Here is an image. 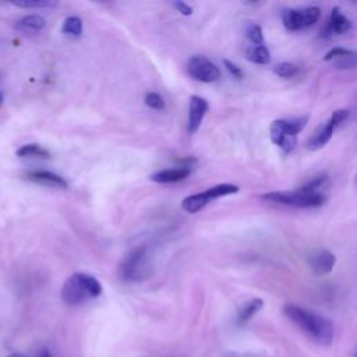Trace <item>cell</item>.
<instances>
[{
    "label": "cell",
    "mask_w": 357,
    "mask_h": 357,
    "mask_svg": "<svg viewBox=\"0 0 357 357\" xmlns=\"http://www.w3.org/2000/svg\"><path fill=\"white\" fill-rule=\"evenodd\" d=\"M336 257L328 250H318L310 257V266L317 275H326L332 271Z\"/></svg>",
    "instance_id": "12"
},
{
    "label": "cell",
    "mask_w": 357,
    "mask_h": 357,
    "mask_svg": "<svg viewBox=\"0 0 357 357\" xmlns=\"http://www.w3.org/2000/svg\"><path fill=\"white\" fill-rule=\"evenodd\" d=\"M6 357H26V356H24L22 353H17V351H15V353H10V354H7Z\"/></svg>",
    "instance_id": "29"
},
{
    "label": "cell",
    "mask_w": 357,
    "mask_h": 357,
    "mask_svg": "<svg viewBox=\"0 0 357 357\" xmlns=\"http://www.w3.org/2000/svg\"><path fill=\"white\" fill-rule=\"evenodd\" d=\"M321 15V10L318 7H307L301 10L296 8H284L282 10V21L286 29L289 31H300L314 25Z\"/></svg>",
    "instance_id": "7"
},
{
    "label": "cell",
    "mask_w": 357,
    "mask_h": 357,
    "mask_svg": "<svg viewBox=\"0 0 357 357\" xmlns=\"http://www.w3.org/2000/svg\"><path fill=\"white\" fill-rule=\"evenodd\" d=\"M209 109L208 102L197 95H192L190 98L188 103V123H187V131L188 134H195Z\"/></svg>",
    "instance_id": "9"
},
{
    "label": "cell",
    "mask_w": 357,
    "mask_h": 357,
    "mask_svg": "<svg viewBox=\"0 0 357 357\" xmlns=\"http://www.w3.org/2000/svg\"><path fill=\"white\" fill-rule=\"evenodd\" d=\"M187 70L188 74L199 82H215L219 79L220 77V71L216 67V64H213L211 60H208L205 56L201 54H195L192 57H190L188 63H187Z\"/></svg>",
    "instance_id": "8"
},
{
    "label": "cell",
    "mask_w": 357,
    "mask_h": 357,
    "mask_svg": "<svg viewBox=\"0 0 357 357\" xmlns=\"http://www.w3.org/2000/svg\"><path fill=\"white\" fill-rule=\"evenodd\" d=\"M223 64H225L226 70L230 73L231 77H234V78H237V79H241V78H243V71H241L240 67H237L234 63H231L230 60L225 59V60H223Z\"/></svg>",
    "instance_id": "26"
},
{
    "label": "cell",
    "mask_w": 357,
    "mask_h": 357,
    "mask_svg": "<svg viewBox=\"0 0 357 357\" xmlns=\"http://www.w3.org/2000/svg\"><path fill=\"white\" fill-rule=\"evenodd\" d=\"M326 176L325 174H318L311 177L310 180H307L304 184H301V187L297 188V191L304 192V194H314V192H319V188L322 185H325L326 183Z\"/></svg>",
    "instance_id": "19"
},
{
    "label": "cell",
    "mask_w": 357,
    "mask_h": 357,
    "mask_svg": "<svg viewBox=\"0 0 357 357\" xmlns=\"http://www.w3.org/2000/svg\"><path fill=\"white\" fill-rule=\"evenodd\" d=\"M273 73L282 78H291L294 77L297 73H298V67L293 63H287V61H283V63H279L273 67Z\"/></svg>",
    "instance_id": "22"
},
{
    "label": "cell",
    "mask_w": 357,
    "mask_h": 357,
    "mask_svg": "<svg viewBox=\"0 0 357 357\" xmlns=\"http://www.w3.org/2000/svg\"><path fill=\"white\" fill-rule=\"evenodd\" d=\"M308 116L284 120L278 119L271 124V139L278 145L284 153H289L294 149L297 144V134L305 127Z\"/></svg>",
    "instance_id": "4"
},
{
    "label": "cell",
    "mask_w": 357,
    "mask_h": 357,
    "mask_svg": "<svg viewBox=\"0 0 357 357\" xmlns=\"http://www.w3.org/2000/svg\"><path fill=\"white\" fill-rule=\"evenodd\" d=\"M350 28H351L350 20L342 13V10L339 7H333L331 11L329 22H328L325 31H322V33L325 32V35H328V33L340 35V33H346Z\"/></svg>",
    "instance_id": "13"
},
{
    "label": "cell",
    "mask_w": 357,
    "mask_h": 357,
    "mask_svg": "<svg viewBox=\"0 0 357 357\" xmlns=\"http://www.w3.org/2000/svg\"><path fill=\"white\" fill-rule=\"evenodd\" d=\"M238 190L240 188L234 184H229V183L218 184L215 187L208 188L204 192H198V194H192V195L185 197L181 202V208L188 213H195V212L201 211L211 201H213L216 198H220V197H225V195L236 194V192H238Z\"/></svg>",
    "instance_id": "6"
},
{
    "label": "cell",
    "mask_w": 357,
    "mask_h": 357,
    "mask_svg": "<svg viewBox=\"0 0 357 357\" xmlns=\"http://www.w3.org/2000/svg\"><path fill=\"white\" fill-rule=\"evenodd\" d=\"M247 59L255 64H268L271 61V53L266 46H254L247 52Z\"/></svg>",
    "instance_id": "18"
},
{
    "label": "cell",
    "mask_w": 357,
    "mask_h": 357,
    "mask_svg": "<svg viewBox=\"0 0 357 357\" xmlns=\"http://www.w3.org/2000/svg\"><path fill=\"white\" fill-rule=\"evenodd\" d=\"M336 123L333 121V119L331 117L325 124H321L315 132L310 137V139L307 141V148L310 151H318L321 148H324L332 138L333 131L336 128Z\"/></svg>",
    "instance_id": "10"
},
{
    "label": "cell",
    "mask_w": 357,
    "mask_h": 357,
    "mask_svg": "<svg viewBox=\"0 0 357 357\" xmlns=\"http://www.w3.org/2000/svg\"><path fill=\"white\" fill-rule=\"evenodd\" d=\"M102 294L99 280L88 273H73L61 287V298L67 305H81Z\"/></svg>",
    "instance_id": "2"
},
{
    "label": "cell",
    "mask_w": 357,
    "mask_h": 357,
    "mask_svg": "<svg viewBox=\"0 0 357 357\" xmlns=\"http://www.w3.org/2000/svg\"><path fill=\"white\" fill-rule=\"evenodd\" d=\"M261 198L269 202L275 204H283V205H290V206H297V208H314V206H321L325 204V195L321 192H314V194H304L300 191H272L262 194Z\"/></svg>",
    "instance_id": "5"
},
{
    "label": "cell",
    "mask_w": 357,
    "mask_h": 357,
    "mask_svg": "<svg viewBox=\"0 0 357 357\" xmlns=\"http://www.w3.org/2000/svg\"><path fill=\"white\" fill-rule=\"evenodd\" d=\"M61 31L63 33L71 35V36H79L82 33V21L81 18L71 15L67 17L61 25Z\"/></svg>",
    "instance_id": "20"
},
{
    "label": "cell",
    "mask_w": 357,
    "mask_h": 357,
    "mask_svg": "<svg viewBox=\"0 0 357 357\" xmlns=\"http://www.w3.org/2000/svg\"><path fill=\"white\" fill-rule=\"evenodd\" d=\"M353 53H354L353 50H349V49H344V47H333V49H331V50L324 56V60H325V61H331V60H336V59H340V57L350 56V54H353Z\"/></svg>",
    "instance_id": "25"
},
{
    "label": "cell",
    "mask_w": 357,
    "mask_h": 357,
    "mask_svg": "<svg viewBox=\"0 0 357 357\" xmlns=\"http://www.w3.org/2000/svg\"><path fill=\"white\" fill-rule=\"evenodd\" d=\"M45 18L38 15V14H31V15H25L21 20L17 21L15 28L20 31H25V32H36L45 28Z\"/></svg>",
    "instance_id": "15"
},
{
    "label": "cell",
    "mask_w": 357,
    "mask_h": 357,
    "mask_svg": "<svg viewBox=\"0 0 357 357\" xmlns=\"http://www.w3.org/2000/svg\"><path fill=\"white\" fill-rule=\"evenodd\" d=\"M283 314L312 342L321 346H329L333 342L335 329L328 318L296 304H286Z\"/></svg>",
    "instance_id": "1"
},
{
    "label": "cell",
    "mask_w": 357,
    "mask_h": 357,
    "mask_svg": "<svg viewBox=\"0 0 357 357\" xmlns=\"http://www.w3.org/2000/svg\"><path fill=\"white\" fill-rule=\"evenodd\" d=\"M247 36L248 39L255 45L259 46L264 42V33H262V28L258 24H251L247 28Z\"/></svg>",
    "instance_id": "23"
},
{
    "label": "cell",
    "mask_w": 357,
    "mask_h": 357,
    "mask_svg": "<svg viewBox=\"0 0 357 357\" xmlns=\"http://www.w3.org/2000/svg\"><path fill=\"white\" fill-rule=\"evenodd\" d=\"M145 103L155 110H162L165 107V99L158 92H148L145 95Z\"/></svg>",
    "instance_id": "24"
},
{
    "label": "cell",
    "mask_w": 357,
    "mask_h": 357,
    "mask_svg": "<svg viewBox=\"0 0 357 357\" xmlns=\"http://www.w3.org/2000/svg\"><path fill=\"white\" fill-rule=\"evenodd\" d=\"M26 180L42 184V185H47V187H56V188H67L68 183L66 181V178H63L61 176L49 172V170H31L25 173Z\"/></svg>",
    "instance_id": "11"
},
{
    "label": "cell",
    "mask_w": 357,
    "mask_h": 357,
    "mask_svg": "<svg viewBox=\"0 0 357 357\" xmlns=\"http://www.w3.org/2000/svg\"><path fill=\"white\" fill-rule=\"evenodd\" d=\"M11 4L17 7H24V8H50L57 6L56 1H50V0H22V1H13Z\"/></svg>",
    "instance_id": "21"
},
{
    "label": "cell",
    "mask_w": 357,
    "mask_h": 357,
    "mask_svg": "<svg viewBox=\"0 0 357 357\" xmlns=\"http://www.w3.org/2000/svg\"><path fill=\"white\" fill-rule=\"evenodd\" d=\"M173 6H174V8H176L178 13H181L183 15H191V14H192V7L188 6V4L184 3V1H174Z\"/></svg>",
    "instance_id": "27"
},
{
    "label": "cell",
    "mask_w": 357,
    "mask_h": 357,
    "mask_svg": "<svg viewBox=\"0 0 357 357\" xmlns=\"http://www.w3.org/2000/svg\"><path fill=\"white\" fill-rule=\"evenodd\" d=\"M155 272L153 259L146 245L132 248L119 265V276L124 282H144Z\"/></svg>",
    "instance_id": "3"
},
{
    "label": "cell",
    "mask_w": 357,
    "mask_h": 357,
    "mask_svg": "<svg viewBox=\"0 0 357 357\" xmlns=\"http://www.w3.org/2000/svg\"><path fill=\"white\" fill-rule=\"evenodd\" d=\"M191 173L190 167L178 166L173 169H163L151 176V180L155 183H177L188 177Z\"/></svg>",
    "instance_id": "14"
},
{
    "label": "cell",
    "mask_w": 357,
    "mask_h": 357,
    "mask_svg": "<svg viewBox=\"0 0 357 357\" xmlns=\"http://www.w3.org/2000/svg\"><path fill=\"white\" fill-rule=\"evenodd\" d=\"M39 357H52V354H50V351L49 350H46V349H43L42 351H40V354H39Z\"/></svg>",
    "instance_id": "28"
},
{
    "label": "cell",
    "mask_w": 357,
    "mask_h": 357,
    "mask_svg": "<svg viewBox=\"0 0 357 357\" xmlns=\"http://www.w3.org/2000/svg\"><path fill=\"white\" fill-rule=\"evenodd\" d=\"M264 305V301L262 298H252L245 305H243V308L238 311V315H237V322L238 324H247Z\"/></svg>",
    "instance_id": "16"
},
{
    "label": "cell",
    "mask_w": 357,
    "mask_h": 357,
    "mask_svg": "<svg viewBox=\"0 0 357 357\" xmlns=\"http://www.w3.org/2000/svg\"><path fill=\"white\" fill-rule=\"evenodd\" d=\"M17 156L20 158H28V156H35V158H50V152L45 148H42L40 145L38 144H26V145H22L21 148L17 149Z\"/></svg>",
    "instance_id": "17"
},
{
    "label": "cell",
    "mask_w": 357,
    "mask_h": 357,
    "mask_svg": "<svg viewBox=\"0 0 357 357\" xmlns=\"http://www.w3.org/2000/svg\"><path fill=\"white\" fill-rule=\"evenodd\" d=\"M3 100H4V96H3V93L0 92V106H1V103H3Z\"/></svg>",
    "instance_id": "30"
}]
</instances>
